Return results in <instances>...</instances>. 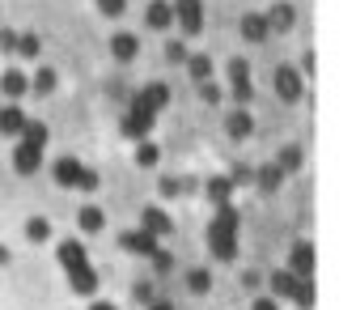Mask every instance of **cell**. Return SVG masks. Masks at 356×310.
Returning <instances> with one entry per match:
<instances>
[{
  "label": "cell",
  "mask_w": 356,
  "mask_h": 310,
  "mask_svg": "<svg viewBox=\"0 0 356 310\" xmlns=\"http://www.w3.org/2000/svg\"><path fill=\"white\" fill-rule=\"evenodd\" d=\"M238 226H242V212L229 204H216V217L208 226V251L220 259V263H234L238 259Z\"/></svg>",
  "instance_id": "6da1fadb"
},
{
  "label": "cell",
  "mask_w": 356,
  "mask_h": 310,
  "mask_svg": "<svg viewBox=\"0 0 356 310\" xmlns=\"http://www.w3.org/2000/svg\"><path fill=\"white\" fill-rule=\"evenodd\" d=\"M267 285H272V297H289L301 310H314V281H301L289 268H276L272 277H267Z\"/></svg>",
  "instance_id": "7a4b0ae2"
},
{
  "label": "cell",
  "mask_w": 356,
  "mask_h": 310,
  "mask_svg": "<svg viewBox=\"0 0 356 310\" xmlns=\"http://www.w3.org/2000/svg\"><path fill=\"white\" fill-rule=\"evenodd\" d=\"M229 94L238 107H250L254 102V81H250V60L246 56H234L229 60Z\"/></svg>",
  "instance_id": "3957f363"
},
{
  "label": "cell",
  "mask_w": 356,
  "mask_h": 310,
  "mask_svg": "<svg viewBox=\"0 0 356 310\" xmlns=\"http://www.w3.org/2000/svg\"><path fill=\"white\" fill-rule=\"evenodd\" d=\"M153 119H157V115H153L140 98H131V107H127V115H123V127H119V132H123L127 141H149Z\"/></svg>",
  "instance_id": "277c9868"
},
{
  "label": "cell",
  "mask_w": 356,
  "mask_h": 310,
  "mask_svg": "<svg viewBox=\"0 0 356 310\" xmlns=\"http://www.w3.org/2000/svg\"><path fill=\"white\" fill-rule=\"evenodd\" d=\"M174 26L183 30V38H195L204 30V0H174Z\"/></svg>",
  "instance_id": "5b68a950"
},
{
  "label": "cell",
  "mask_w": 356,
  "mask_h": 310,
  "mask_svg": "<svg viewBox=\"0 0 356 310\" xmlns=\"http://www.w3.org/2000/svg\"><path fill=\"white\" fill-rule=\"evenodd\" d=\"M276 94H280V102H297L305 94V77L293 64H280L276 68Z\"/></svg>",
  "instance_id": "8992f818"
},
{
  "label": "cell",
  "mask_w": 356,
  "mask_h": 310,
  "mask_svg": "<svg viewBox=\"0 0 356 310\" xmlns=\"http://www.w3.org/2000/svg\"><path fill=\"white\" fill-rule=\"evenodd\" d=\"M56 259H60V268L72 277V272H85V268H94V263H89V255H85V247L76 242V238H64L60 242V251H56Z\"/></svg>",
  "instance_id": "52a82bcc"
},
{
  "label": "cell",
  "mask_w": 356,
  "mask_h": 310,
  "mask_svg": "<svg viewBox=\"0 0 356 310\" xmlns=\"http://www.w3.org/2000/svg\"><path fill=\"white\" fill-rule=\"evenodd\" d=\"M289 272L293 277H301V281H309L314 277V242H293V251H289Z\"/></svg>",
  "instance_id": "ba28073f"
},
{
  "label": "cell",
  "mask_w": 356,
  "mask_h": 310,
  "mask_svg": "<svg viewBox=\"0 0 356 310\" xmlns=\"http://www.w3.org/2000/svg\"><path fill=\"white\" fill-rule=\"evenodd\" d=\"M38 166H42V145L17 141V149H13V170H17V174H34Z\"/></svg>",
  "instance_id": "9c48e42d"
},
{
  "label": "cell",
  "mask_w": 356,
  "mask_h": 310,
  "mask_svg": "<svg viewBox=\"0 0 356 310\" xmlns=\"http://www.w3.org/2000/svg\"><path fill=\"white\" fill-rule=\"evenodd\" d=\"M140 230H149L153 238H165V234L174 230V221H170V212H165V208H157V204H149V208L140 212Z\"/></svg>",
  "instance_id": "30bf717a"
},
{
  "label": "cell",
  "mask_w": 356,
  "mask_h": 310,
  "mask_svg": "<svg viewBox=\"0 0 356 310\" xmlns=\"http://www.w3.org/2000/svg\"><path fill=\"white\" fill-rule=\"evenodd\" d=\"M111 56H115L119 64H131V60L140 56V38L131 34V30H119V34L111 38Z\"/></svg>",
  "instance_id": "8fae6325"
},
{
  "label": "cell",
  "mask_w": 356,
  "mask_h": 310,
  "mask_svg": "<svg viewBox=\"0 0 356 310\" xmlns=\"http://www.w3.org/2000/svg\"><path fill=\"white\" fill-rule=\"evenodd\" d=\"M263 17H267V30H276V34H289V30L297 26V9L289 5V0H280V5H272V9H267Z\"/></svg>",
  "instance_id": "7c38bea8"
},
{
  "label": "cell",
  "mask_w": 356,
  "mask_h": 310,
  "mask_svg": "<svg viewBox=\"0 0 356 310\" xmlns=\"http://www.w3.org/2000/svg\"><path fill=\"white\" fill-rule=\"evenodd\" d=\"M119 247L131 251V255H145V259H149V255L157 251V238H153L149 230H127V234H119Z\"/></svg>",
  "instance_id": "4fadbf2b"
},
{
  "label": "cell",
  "mask_w": 356,
  "mask_h": 310,
  "mask_svg": "<svg viewBox=\"0 0 356 310\" xmlns=\"http://www.w3.org/2000/svg\"><path fill=\"white\" fill-rule=\"evenodd\" d=\"M0 94H5L9 102H22V98L30 94V77H26L22 68H9L5 77H0Z\"/></svg>",
  "instance_id": "5bb4252c"
},
{
  "label": "cell",
  "mask_w": 356,
  "mask_h": 310,
  "mask_svg": "<svg viewBox=\"0 0 356 310\" xmlns=\"http://www.w3.org/2000/svg\"><path fill=\"white\" fill-rule=\"evenodd\" d=\"M51 174H56L60 187H76L81 174H85V162H81V157H60V162L51 166Z\"/></svg>",
  "instance_id": "9a60e30c"
},
{
  "label": "cell",
  "mask_w": 356,
  "mask_h": 310,
  "mask_svg": "<svg viewBox=\"0 0 356 310\" xmlns=\"http://www.w3.org/2000/svg\"><path fill=\"white\" fill-rule=\"evenodd\" d=\"M280 183H284V170H280L276 162H267V166H259V170H254V187H259V196L280 192Z\"/></svg>",
  "instance_id": "2e32d148"
},
{
  "label": "cell",
  "mask_w": 356,
  "mask_h": 310,
  "mask_svg": "<svg viewBox=\"0 0 356 310\" xmlns=\"http://www.w3.org/2000/svg\"><path fill=\"white\" fill-rule=\"evenodd\" d=\"M22 127H26V111L17 102H5L0 107V137H22Z\"/></svg>",
  "instance_id": "e0dca14e"
},
{
  "label": "cell",
  "mask_w": 356,
  "mask_h": 310,
  "mask_svg": "<svg viewBox=\"0 0 356 310\" xmlns=\"http://www.w3.org/2000/svg\"><path fill=\"white\" fill-rule=\"evenodd\" d=\"M234 183H229V174H212V179H204V196L212 200V204H229L234 200Z\"/></svg>",
  "instance_id": "ac0fdd59"
},
{
  "label": "cell",
  "mask_w": 356,
  "mask_h": 310,
  "mask_svg": "<svg viewBox=\"0 0 356 310\" xmlns=\"http://www.w3.org/2000/svg\"><path fill=\"white\" fill-rule=\"evenodd\" d=\"M225 132H229V137H234V141H246V137H250V132H254V115H250L246 107H238V111H229V115H225Z\"/></svg>",
  "instance_id": "d6986e66"
},
{
  "label": "cell",
  "mask_w": 356,
  "mask_h": 310,
  "mask_svg": "<svg viewBox=\"0 0 356 310\" xmlns=\"http://www.w3.org/2000/svg\"><path fill=\"white\" fill-rule=\"evenodd\" d=\"M145 26H149V30H170V26H174V9H170V0H153V5L145 9Z\"/></svg>",
  "instance_id": "ffe728a7"
},
{
  "label": "cell",
  "mask_w": 356,
  "mask_h": 310,
  "mask_svg": "<svg viewBox=\"0 0 356 310\" xmlns=\"http://www.w3.org/2000/svg\"><path fill=\"white\" fill-rule=\"evenodd\" d=\"M136 98H140V102H145V107H149V111L157 115V111H161V107L170 102V85H165V81H149V85H145V90H140Z\"/></svg>",
  "instance_id": "44dd1931"
},
{
  "label": "cell",
  "mask_w": 356,
  "mask_h": 310,
  "mask_svg": "<svg viewBox=\"0 0 356 310\" xmlns=\"http://www.w3.org/2000/svg\"><path fill=\"white\" fill-rule=\"evenodd\" d=\"M56 85H60L56 68H38V72L30 77V94H34V98H51V94H56Z\"/></svg>",
  "instance_id": "7402d4cb"
},
{
  "label": "cell",
  "mask_w": 356,
  "mask_h": 310,
  "mask_svg": "<svg viewBox=\"0 0 356 310\" xmlns=\"http://www.w3.org/2000/svg\"><path fill=\"white\" fill-rule=\"evenodd\" d=\"M76 226H81L85 234H102V226H106V212H102L98 204H85V208L76 212Z\"/></svg>",
  "instance_id": "603a6c76"
},
{
  "label": "cell",
  "mask_w": 356,
  "mask_h": 310,
  "mask_svg": "<svg viewBox=\"0 0 356 310\" xmlns=\"http://www.w3.org/2000/svg\"><path fill=\"white\" fill-rule=\"evenodd\" d=\"M68 285H72V293H76V297H94V293H98V272H94V268L72 272V277H68Z\"/></svg>",
  "instance_id": "cb8c5ba5"
},
{
  "label": "cell",
  "mask_w": 356,
  "mask_h": 310,
  "mask_svg": "<svg viewBox=\"0 0 356 310\" xmlns=\"http://www.w3.org/2000/svg\"><path fill=\"white\" fill-rule=\"evenodd\" d=\"M267 34H272V30H267V17H263V13H246V17H242V38H246V42H263Z\"/></svg>",
  "instance_id": "d4e9b609"
},
{
  "label": "cell",
  "mask_w": 356,
  "mask_h": 310,
  "mask_svg": "<svg viewBox=\"0 0 356 310\" xmlns=\"http://www.w3.org/2000/svg\"><path fill=\"white\" fill-rule=\"evenodd\" d=\"M26 238H30V242H47V238H51V221H47V217H30V221H26Z\"/></svg>",
  "instance_id": "484cf974"
},
{
  "label": "cell",
  "mask_w": 356,
  "mask_h": 310,
  "mask_svg": "<svg viewBox=\"0 0 356 310\" xmlns=\"http://www.w3.org/2000/svg\"><path fill=\"white\" fill-rule=\"evenodd\" d=\"M187 72H191L195 85H200V81H212V60H208V56H187Z\"/></svg>",
  "instance_id": "4316f807"
},
{
  "label": "cell",
  "mask_w": 356,
  "mask_h": 310,
  "mask_svg": "<svg viewBox=\"0 0 356 310\" xmlns=\"http://www.w3.org/2000/svg\"><path fill=\"white\" fill-rule=\"evenodd\" d=\"M47 123H38V119H26V127H22V137L17 141H34V145H47Z\"/></svg>",
  "instance_id": "83f0119b"
},
{
  "label": "cell",
  "mask_w": 356,
  "mask_h": 310,
  "mask_svg": "<svg viewBox=\"0 0 356 310\" xmlns=\"http://www.w3.org/2000/svg\"><path fill=\"white\" fill-rule=\"evenodd\" d=\"M38 52H42V38L38 34H17V56L22 60H34Z\"/></svg>",
  "instance_id": "f1b7e54d"
},
{
  "label": "cell",
  "mask_w": 356,
  "mask_h": 310,
  "mask_svg": "<svg viewBox=\"0 0 356 310\" xmlns=\"http://www.w3.org/2000/svg\"><path fill=\"white\" fill-rule=\"evenodd\" d=\"M157 157H161V149H157L153 141H140V145H136V166L153 170V166H157Z\"/></svg>",
  "instance_id": "f546056e"
},
{
  "label": "cell",
  "mask_w": 356,
  "mask_h": 310,
  "mask_svg": "<svg viewBox=\"0 0 356 310\" xmlns=\"http://www.w3.org/2000/svg\"><path fill=\"white\" fill-rule=\"evenodd\" d=\"M276 166H280L284 174L301 170V149H297V145H284V149H280V157H276Z\"/></svg>",
  "instance_id": "4dcf8cb0"
},
{
  "label": "cell",
  "mask_w": 356,
  "mask_h": 310,
  "mask_svg": "<svg viewBox=\"0 0 356 310\" xmlns=\"http://www.w3.org/2000/svg\"><path fill=\"white\" fill-rule=\"evenodd\" d=\"M187 289H191V293H208V289H212V272H208V268H191V272H187Z\"/></svg>",
  "instance_id": "1f68e13d"
},
{
  "label": "cell",
  "mask_w": 356,
  "mask_h": 310,
  "mask_svg": "<svg viewBox=\"0 0 356 310\" xmlns=\"http://www.w3.org/2000/svg\"><path fill=\"white\" fill-rule=\"evenodd\" d=\"M229 183H234V187H246V183H254V166H246V162H238V166L229 170Z\"/></svg>",
  "instance_id": "d6a6232c"
},
{
  "label": "cell",
  "mask_w": 356,
  "mask_h": 310,
  "mask_svg": "<svg viewBox=\"0 0 356 310\" xmlns=\"http://www.w3.org/2000/svg\"><path fill=\"white\" fill-rule=\"evenodd\" d=\"M165 60H170V64H187V42H183V38H170V42H165Z\"/></svg>",
  "instance_id": "836d02e7"
},
{
  "label": "cell",
  "mask_w": 356,
  "mask_h": 310,
  "mask_svg": "<svg viewBox=\"0 0 356 310\" xmlns=\"http://www.w3.org/2000/svg\"><path fill=\"white\" fill-rule=\"evenodd\" d=\"M0 52H5V56H17V30L0 26Z\"/></svg>",
  "instance_id": "e575fe53"
},
{
  "label": "cell",
  "mask_w": 356,
  "mask_h": 310,
  "mask_svg": "<svg viewBox=\"0 0 356 310\" xmlns=\"http://www.w3.org/2000/svg\"><path fill=\"white\" fill-rule=\"evenodd\" d=\"M200 98H204L208 107H216V102H220V85H216V81H200Z\"/></svg>",
  "instance_id": "d590c367"
},
{
  "label": "cell",
  "mask_w": 356,
  "mask_h": 310,
  "mask_svg": "<svg viewBox=\"0 0 356 310\" xmlns=\"http://www.w3.org/2000/svg\"><path fill=\"white\" fill-rule=\"evenodd\" d=\"M149 259H153V268H157V272H161V277H165V272H170V268H174V255H170V251H161V247H157V251H153V255H149Z\"/></svg>",
  "instance_id": "8d00e7d4"
},
{
  "label": "cell",
  "mask_w": 356,
  "mask_h": 310,
  "mask_svg": "<svg viewBox=\"0 0 356 310\" xmlns=\"http://www.w3.org/2000/svg\"><path fill=\"white\" fill-rule=\"evenodd\" d=\"M98 183H102V179H98V170H89V166H85V174H81L76 192H98Z\"/></svg>",
  "instance_id": "74e56055"
},
{
  "label": "cell",
  "mask_w": 356,
  "mask_h": 310,
  "mask_svg": "<svg viewBox=\"0 0 356 310\" xmlns=\"http://www.w3.org/2000/svg\"><path fill=\"white\" fill-rule=\"evenodd\" d=\"M98 9H102L106 17H123V9H127V0H98Z\"/></svg>",
  "instance_id": "f35d334b"
},
{
  "label": "cell",
  "mask_w": 356,
  "mask_h": 310,
  "mask_svg": "<svg viewBox=\"0 0 356 310\" xmlns=\"http://www.w3.org/2000/svg\"><path fill=\"white\" fill-rule=\"evenodd\" d=\"M131 297H136V302H140V306H149V302H153V297H157V293H153V285H149V281H140V285H136V289H131Z\"/></svg>",
  "instance_id": "ab89813d"
},
{
  "label": "cell",
  "mask_w": 356,
  "mask_h": 310,
  "mask_svg": "<svg viewBox=\"0 0 356 310\" xmlns=\"http://www.w3.org/2000/svg\"><path fill=\"white\" fill-rule=\"evenodd\" d=\"M161 196H165V200L183 196V179H161Z\"/></svg>",
  "instance_id": "60d3db41"
},
{
  "label": "cell",
  "mask_w": 356,
  "mask_h": 310,
  "mask_svg": "<svg viewBox=\"0 0 356 310\" xmlns=\"http://www.w3.org/2000/svg\"><path fill=\"white\" fill-rule=\"evenodd\" d=\"M250 310H280V306H276V297H254Z\"/></svg>",
  "instance_id": "b9f144b4"
},
{
  "label": "cell",
  "mask_w": 356,
  "mask_h": 310,
  "mask_svg": "<svg viewBox=\"0 0 356 310\" xmlns=\"http://www.w3.org/2000/svg\"><path fill=\"white\" fill-rule=\"evenodd\" d=\"M149 310H174V302H165V297H153V302H149Z\"/></svg>",
  "instance_id": "7bdbcfd3"
},
{
  "label": "cell",
  "mask_w": 356,
  "mask_h": 310,
  "mask_svg": "<svg viewBox=\"0 0 356 310\" xmlns=\"http://www.w3.org/2000/svg\"><path fill=\"white\" fill-rule=\"evenodd\" d=\"M89 310H119V306H111V302H89Z\"/></svg>",
  "instance_id": "ee69618b"
},
{
  "label": "cell",
  "mask_w": 356,
  "mask_h": 310,
  "mask_svg": "<svg viewBox=\"0 0 356 310\" xmlns=\"http://www.w3.org/2000/svg\"><path fill=\"white\" fill-rule=\"evenodd\" d=\"M5 259H9V251H5V247H0V263H5Z\"/></svg>",
  "instance_id": "f6af8a7d"
}]
</instances>
